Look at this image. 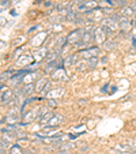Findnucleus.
<instances>
[{"mask_svg":"<svg viewBox=\"0 0 136 154\" xmlns=\"http://www.w3.org/2000/svg\"><path fill=\"white\" fill-rule=\"evenodd\" d=\"M49 92H50V83H49V82H48V83H46V85H45L44 90H42V92H41V93H42V94H44V95H46V94H48V93H49Z\"/></svg>","mask_w":136,"mask_h":154,"instance_id":"a878e982","label":"nucleus"},{"mask_svg":"<svg viewBox=\"0 0 136 154\" xmlns=\"http://www.w3.org/2000/svg\"><path fill=\"white\" fill-rule=\"evenodd\" d=\"M11 2V0H10ZM8 3V0H1V6H6V4Z\"/></svg>","mask_w":136,"mask_h":154,"instance_id":"7c9ffc66","label":"nucleus"},{"mask_svg":"<svg viewBox=\"0 0 136 154\" xmlns=\"http://www.w3.org/2000/svg\"><path fill=\"white\" fill-rule=\"evenodd\" d=\"M4 45H6V44H4V41H0V48H3Z\"/></svg>","mask_w":136,"mask_h":154,"instance_id":"473e14b6","label":"nucleus"},{"mask_svg":"<svg viewBox=\"0 0 136 154\" xmlns=\"http://www.w3.org/2000/svg\"><path fill=\"white\" fill-rule=\"evenodd\" d=\"M101 25H102V27H108V29H110L112 32H116V30L120 27L118 22L114 21L113 18H104L101 21Z\"/></svg>","mask_w":136,"mask_h":154,"instance_id":"f03ea898","label":"nucleus"},{"mask_svg":"<svg viewBox=\"0 0 136 154\" xmlns=\"http://www.w3.org/2000/svg\"><path fill=\"white\" fill-rule=\"evenodd\" d=\"M84 7H86L87 11H93V10H95L98 7V2L97 0H89V2L84 3Z\"/></svg>","mask_w":136,"mask_h":154,"instance_id":"dca6fc26","label":"nucleus"},{"mask_svg":"<svg viewBox=\"0 0 136 154\" xmlns=\"http://www.w3.org/2000/svg\"><path fill=\"white\" fill-rule=\"evenodd\" d=\"M63 120H64V116L60 115V113H56V115H53V117L48 122V124H49V127H57Z\"/></svg>","mask_w":136,"mask_h":154,"instance_id":"0eeeda50","label":"nucleus"},{"mask_svg":"<svg viewBox=\"0 0 136 154\" xmlns=\"http://www.w3.org/2000/svg\"><path fill=\"white\" fill-rule=\"evenodd\" d=\"M95 36H94V38L97 40V42L98 44H104L105 41H106V40H105V34H104V29H102V27H99V29H97L95 30Z\"/></svg>","mask_w":136,"mask_h":154,"instance_id":"1a4fd4ad","label":"nucleus"},{"mask_svg":"<svg viewBox=\"0 0 136 154\" xmlns=\"http://www.w3.org/2000/svg\"><path fill=\"white\" fill-rule=\"evenodd\" d=\"M34 90H36V85H33V83L23 85V87H22V93H23V95H30Z\"/></svg>","mask_w":136,"mask_h":154,"instance_id":"f8f14e48","label":"nucleus"},{"mask_svg":"<svg viewBox=\"0 0 136 154\" xmlns=\"http://www.w3.org/2000/svg\"><path fill=\"white\" fill-rule=\"evenodd\" d=\"M114 149L116 150H120V151H124V153H129L131 151V146L125 145V143H116Z\"/></svg>","mask_w":136,"mask_h":154,"instance_id":"4468645a","label":"nucleus"},{"mask_svg":"<svg viewBox=\"0 0 136 154\" xmlns=\"http://www.w3.org/2000/svg\"><path fill=\"white\" fill-rule=\"evenodd\" d=\"M3 104V97H1V94H0V105Z\"/></svg>","mask_w":136,"mask_h":154,"instance_id":"72a5a7b5","label":"nucleus"},{"mask_svg":"<svg viewBox=\"0 0 136 154\" xmlns=\"http://www.w3.org/2000/svg\"><path fill=\"white\" fill-rule=\"evenodd\" d=\"M120 14H121V17L131 18V17H133V15H135V11H133V8L131 6H124L121 10H120Z\"/></svg>","mask_w":136,"mask_h":154,"instance_id":"9d476101","label":"nucleus"},{"mask_svg":"<svg viewBox=\"0 0 136 154\" xmlns=\"http://www.w3.org/2000/svg\"><path fill=\"white\" fill-rule=\"evenodd\" d=\"M87 67H89V63H87V60L79 62V63L76 64V70H78V71H83V70H86Z\"/></svg>","mask_w":136,"mask_h":154,"instance_id":"4be33fe9","label":"nucleus"},{"mask_svg":"<svg viewBox=\"0 0 136 154\" xmlns=\"http://www.w3.org/2000/svg\"><path fill=\"white\" fill-rule=\"evenodd\" d=\"M48 105H49V107H52V108H55L57 105V101L53 100V98H52V100H48Z\"/></svg>","mask_w":136,"mask_h":154,"instance_id":"bb28decb","label":"nucleus"},{"mask_svg":"<svg viewBox=\"0 0 136 154\" xmlns=\"http://www.w3.org/2000/svg\"><path fill=\"white\" fill-rule=\"evenodd\" d=\"M36 77H37L36 74H27V75H25V78H22V82H23L25 85H27V83H33L31 80H34Z\"/></svg>","mask_w":136,"mask_h":154,"instance_id":"aec40b11","label":"nucleus"},{"mask_svg":"<svg viewBox=\"0 0 136 154\" xmlns=\"http://www.w3.org/2000/svg\"><path fill=\"white\" fill-rule=\"evenodd\" d=\"M83 30H76V32H72L69 36L67 37V42H71V44H76L78 41H80L83 37Z\"/></svg>","mask_w":136,"mask_h":154,"instance_id":"39448f33","label":"nucleus"},{"mask_svg":"<svg viewBox=\"0 0 136 154\" xmlns=\"http://www.w3.org/2000/svg\"><path fill=\"white\" fill-rule=\"evenodd\" d=\"M18 2H19V0H11V2H10V3H11L12 6H14V4H16V3H18Z\"/></svg>","mask_w":136,"mask_h":154,"instance_id":"2f4dec72","label":"nucleus"},{"mask_svg":"<svg viewBox=\"0 0 136 154\" xmlns=\"http://www.w3.org/2000/svg\"><path fill=\"white\" fill-rule=\"evenodd\" d=\"M1 97H3V104H10V101L14 100V92L12 90H6V92L1 94Z\"/></svg>","mask_w":136,"mask_h":154,"instance_id":"9b49d317","label":"nucleus"},{"mask_svg":"<svg viewBox=\"0 0 136 154\" xmlns=\"http://www.w3.org/2000/svg\"><path fill=\"white\" fill-rule=\"evenodd\" d=\"M76 62H78V55H72V56L67 57V60L64 62V64L65 65H74V64H76Z\"/></svg>","mask_w":136,"mask_h":154,"instance_id":"a211bd4d","label":"nucleus"},{"mask_svg":"<svg viewBox=\"0 0 136 154\" xmlns=\"http://www.w3.org/2000/svg\"><path fill=\"white\" fill-rule=\"evenodd\" d=\"M12 77V71H4L0 74V82H4L7 79H11Z\"/></svg>","mask_w":136,"mask_h":154,"instance_id":"412c9836","label":"nucleus"},{"mask_svg":"<svg viewBox=\"0 0 136 154\" xmlns=\"http://www.w3.org/2000/svg\"><path fill=\"white\" fill-rule=\"evenodd\" d=\"M52 117H53V113H52V112H50V110H49V112H48V113H45L44 116H41V117H40V122H41V123H44V124H45V123H46V124H48V122H49V120H50V119H52Z\"/></svg>","mask_w":136,"mask_h":154,"instance_id":"6ab92c4d","label":"nucleus"},{"mask_svg":"<svg viewBox=\"0 0 136 154\" xmlns=\"http://www.w3.org/2000/svg\"><path fill=\"white\" fill-rule=\"evenodd\" d=\"M52 75H53V79H59V80H67V79H68L67 74H65V70H64L63 67H60V68H57V70H55Z\"/></svg>","mask_w":136,"mask_h":154,"instance_id":"423d86ee","label":"nucleus"},{"mask_svg":"<svg viewBox=\"0 0 136 154\" xmlns=\"http://www.w3.org/2000/svg\"><path fill=\"white\" fill-rule=\"evenodd\" d=\"M104 3L106 4V6H113V2H112V0H104Z\"/></svg>","mask_w":136,"mask_h":154,"instance_id":"c85d7f7f","label":"nucleus"},{"mask_svg":"<svg viewBox=\"0 0 136 154\" xmlns=\"http://www.w3.org/2000/svg\"><path fill=\"white\" fill-rule=\"evenodd\" d=\"M38 113H40V108H36V109H30V110H26V112L22 113V117L26 123L29 122H33L34 119L38 117Z\"/></svg>","mask_w":136,"mask_h":154,"instance_id":"7ed1b4c3","label":"nucleus"},{"mask_svg":"<svg viewBox=\"0 0 136 154\" xmlns=\"http://www.w3.org/2000/svg\"><path fill=\"white\" fill-rule=\"evenodd\" d=\"M98 47H89L87 49H83L79 52L80 56H83L84 59H91V57H98Z\"/></svg>","mask_w":136,"mask_h":154,"instance_id":"f257e3e1","label":"nucleus"},{"mask_svg":"<svg viewBox=\"0 0 136 154\" xmlns=\"http://www.w3.org/2000/svg\"><path fill=\"white\" fill-rule=\"evenodd\" d=\"M64 94V89H61V87H60V89H55V90H50L49 93H48V97H55V100H56L57 97H61V95Z\"/></svg>","mask_w":136,"mask_h":154,"instance_id":"ddd939ff","label":"nucleus"},{"mask_svg":"<svg viewBox=\"0 0 136 154\" xmlns=\"http://www.w3.org/2000/svg\"><path fill=\"white\" fill-rule=\"evenodd\" d=\"M104 48L105 49H113V48H114V44H113L112 41H105L104 42Z\"/></svg>","mask_w":136,"mask_h":154,"instance_id":"393cba45","label":"nucleus"},{"mask_svg":"<svg viewBox=\"0 0 136 154\" xmlns=\"http://www.w3.org/2000/svg\"><path fill=\"white\" fill-rule=\"evenodd\" d=\"M59 154H71V153H69L68 150H60V153H59Z\"/></svg>","mask_w":136,"mask_h":154,"instance_id":"c756f323","label":"nucleus"},{"mask_svg":"<svg viewBox=\"0 0 136 154\" xmlns=\"http://www.w3.org/2000/svg\"><path fill=\"white\" fill-rule=\"evenodd\" d=\"M94 40V36H93L91 33H84L83 34V37H82V42L83 44H87V47H89V44Z\"/></svg>","mask_w":136,"mask_h":154,"instance_id":"f3484780","label":"nucleus"},{"mask_svg":"<svg viewBox=\"0 0 136 154\" xmlns=\"http://www.w3.org/2000/svg\"><path fill=\"white\" fill-rule=\"evenodd\" d=\"M46 83H48L46 78H41V79H38V82L36 83V92L41 93L42 90H44V87H45V85H46Z\"/></svg>","mask_w":136,"mask_h":154,"instance_id":"2eb2a0df","label":"nucleus"},{"mask_svg":"<svg viewBox=\"0 0 136 154\" xmlns=\"http://www.w3.org/2000/svg\"><path fill=\"white\" fill-rule=\"evenodd\" d=\"M133 18H135V19H133V22H135V23H136V14L133 15Z\"/></svg>","mask_w":136,"mask_h":154,"instance_id":"f704fd0d","label":"nucleus"},{"mask_svg":"<svg viewBox=\"0 0 136 154\" xmlns=\"http://www.w3.org/2000/svg\"><path fill=\"white\" fill-rule=\"evenodd\" d=\"M7 23V19L3 18V17H0V26H4Z\"/></svg>","mask_w":136,"mask_h":154,"instance_id":"cd10ccee","label":"nucleus"},{"mask_svg":"<svg viewBox=\"0 0 136 154\" xmlns=\"http://www.w3.org/2000/svg\"><path fill=\"white\" fill-rule=\"evenodd\" d=\"M89 63V68H95L98 64V57H91V59H87Z\"/></svg>","mask_w":136,"mask_h":154,"instance_id":"b1692460","label":"nucleus"},{"mask_svg":"<svg viewBox=\"0 0 136 154\" xmlns=\"http://www.w3.org/2000/svg\"><path fill=\"white\" fill-rule=\"evenodd\" d=\"M118 25H120V29L123 30V32H129L131 29H132V21H131V18H127V17H120V19H118Z\"/></svg>","mask_w":136,"mask_h":154,"instance_id":"20e7f679","label":"nucleus"},{"mask_svg":"<svg viewBox=\"0 0 136 154\" xmlns=\"http://www.w3.org/2000/svg\"><path fill=\"white\" fill-rule=\"evenodd\" d=\"M10 154H22V147L19 145H12Z\"/></svg>","mask_w":136,"mask_h":154,"instance_id":"5701e85b","label":"nucleus"},{"mask_svg":"<svg viewBox=\"0 0 136 154\" xmlns=\"http://www.w3.org/2000/svg\"><path fill=\"white\" fill-rule=\"evenodd\" d=\"M46 38V33H38L34 38H33V41H31V44H33V47H40V45L44 42V40Z\"/></svg>","mask_w":136,"mask_h":154,"instance_id":"6e6552de","label":"nucleus"}]
</instances>
